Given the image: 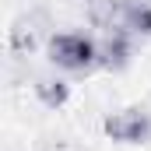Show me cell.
Masks as SVG:
<instances>
[{
  "mask_svg": "<svg viewBox=\"0 0 151 151\" xmlns=\"http://www.w3.org/2000/svg\"><path fill=\"white\" fill-rule=\"evenodd\" d=\"M46 32H49V18H46V11H25L21 18L11 21V53H14V56H28V53H35V46L42 42Z\"/></svg>",
  "mask_w": 151,
  "mask_h": 151,
  "instance_id": "3957f363",
  "label": "cell"
},
{
  "mask_svg": "<svg viewBox=\"0 0 151 151\" xmlns=\"http://www.w3.org/2000/svg\"><path fill=\"white\" fill-rule=\"evenodd\" d=\"M119 28L130 35H151V0H123Z\"/></svg>",
  "mask_w": 151,
  "mask_h": 151,
  "instance_id": "52a82bcc",
  "label": "cell"
},
{
  "mask_svg": "<svg viewBox=\"0 0 151 151\" xmlns=\"http://www.w3.org/2000/svg\"><path fill=\"white\" fill-rule=\"evenodd\" d=\"M46 53L60 70L70 74H88L99 67V39L84 32H53L46 42Z\"/></svg>",
  "mask_w": 151,
  "mask_h": 151,
  "instance_id": "6da1fadb",
  "label": "cell"
},
{
  "mask_svg": "<svg viewBox=\"0 0 151 151\" xmlns=\"http://www.w3.org/2000/svg\"><path fill=\"white\" fill-rule=\"evenodd\" d=\"M35 99L46 106V109H60V106H67V99H70V84L63 81V77L56 74H42L35 77Z\"/></svg>",
  "mask_w": 151,
  "mask_h": 151,
  "instance_id": "8992f818",
  "label": "cell"
},
{
  "mask_svg": "<svg viewBox=\"0 0 151 151\" xmlns=\"http://www.w3.org/2000/svg\"><path fill=\"white\" fill-rule=\"evenodd\" d=\"M106 137L116 144H148L151 141V113L141 106H130V109H116L106 116L102 123Z\"/></svg>",
  "mask_w": 151,
  "mask_h": 151,
  "instance_id": "7a4b0ae2",
  "label": "cell"
},
{
  "mask_svg": "<svg viewBox=\"0 0 151 151\" xmlns=\"http://www.w3.org/2000/svg\"><path fill=\"white\" fill-rule=\"evenodd\" d=\"M84 14H88L91 28L113 32V28H119V18H123V0H84Z\"/></svg>",
  "mask_w": 151,
  "mask_h": 151,
  "instance_id": "5b68a950",
  "label": "cell"
},
{
  "mask_svg": "<svg viewBox=\"0 0 151 151\" xmlns=\"http://www.w3.org/2000/svg\"><path fill=\"white\" fill-rule=\"evenodd\" d=\"M127 28H113V32H102L99 39V67L102 70H123L127 63H130V56H134V42Z\"/></svg>",
  "mask_w": 151,
  "mask_h": 151,
  "instance_id": "277c9868",
  "label": "cell"
}]
</instances>
